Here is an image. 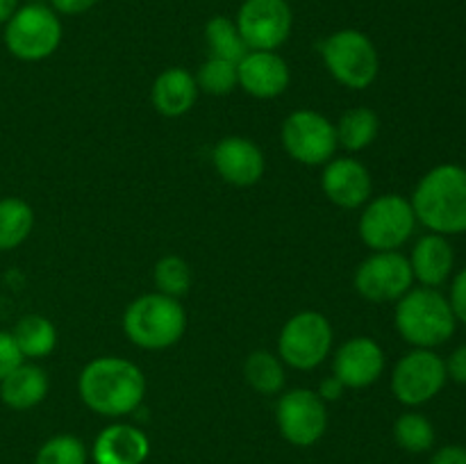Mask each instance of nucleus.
I'll return each mask as SVG.
<instances>
[{
	"instance_id": "23",
	"label": "nucleus",
	"mask_w": 466,
	"mask_h": 464,
	"mask_svg": "<svg viewBox=\"0 0 466 464\" xmlns=\"http://www.w3.org/2000/svg\"><path fill=\"white\" fill-rule=\"evenodd\" d=\"M12 335L25 359L46 358L57 346V330L50 318L41 317V314H27V317L18 318Z\"/></svg>"
},
{
	"instance_id": "20",
	"label": "nucleus",
	"mask_w": 466,
	"mask_h": 464,
	"mask_svg": "<svg viewBox=\"0 0 466 464\" xmlns=\"http://www.w3.org/2000/svg\"><path fill=\"white\" fill-rule=\"evenodd\" d=\"M150 100H153V107L157 109L162 116H182V114L189 112L196 105V100H198L196 76L182 66L167 68V71H162L155 77Z\"/></svg>"
},
{
	"instance_id": "1",
	"label": "nucleus",
	"mask_w": 466,
	"mask_h": 464,
	"mask_svg": "<svg viewBox=\"0 0 466 464\" xmlns=\"http://www.w3.org/2000/svg\"><path fill=\"white\" fill-rule=\"evenodd\" d=\"M77 394L91 412L107 419L132 414L146 396V376L123 358H96L77 378Z\"/></svg>"
},
{
	"instance_id": "33",
	"label": "nucleus",
	"mask_w": 466,
	"mask_h": 464,
	"mask_svg": "<svg viewBox=\"0 0 466 464\" xmlns=\"http://www.w3.org/2000/svg\"><path fill=\"white\" fill-rule=\"evenodd\" d=\"M446 373L458 385H466V344L458 346L446 359Z\"/></svg>"
},
{
	"instance_id": "25",
	"label": "nucleus",
	"mask_w": 466,
	"mask_h": 464,
	"mask_svg": "<svg viewBox=\"0 0 466 464\" xmlns=\"http://www.w3.org/2000/svg\"><path fill=\"white\" fill-rule=\"evenodd\" d=\"M244 378L258 394L276 396L285 389V362L268 350H255L246 358Z\"/></svg>"
},
{
	"instance_id": "6",
	"label": "nucleus",
	"mask_w": 466,
	"mask_h": 464,
	"mask_svg": "<svg viewBox=\"0 0 466 464\" xmlns=\"http://www.w3.org/2000/svg\"><path fill=\"white\" fill-rule=\"evenodd\" d=\"M5 48L21 62H41L62 44V21L50 5H18L5 23Z\"/></svg>"
},
{
	"instance_id": "2",
	"label": "nucleus",
	"mask_w": 466,
	"mask_h": 464,
	"mask_svg": "<svg viewBox=\"0 0 466 464\" xmlns=\"http://www.w3.org/2000/svg\"><path fill=\"white\" fill-rule=\"evenodd\" d=\"M417 221L437 235L466 232V168L460 164H440L431 168L414 187L410 198Z\"/></svg>"
},
{
	"instance_id": "5",
	"label": "nucleus",
	"mask_w": 466,
	"mask_h": 464,
	"mask_svg": "<svg viewBox=\"0 0 466 464\" xmlns=\"http://www.w3.org/2000/svg\"><path fill=\"white\" fill-rule=\"evenodd\" d=\"M321 57L330 76L355 91L371 86L380 71L376 44L353 27L332 32L321 44Z\"/></svg>"
},
{
	"instance_id": "36",
	"label": "nucleus",
	"mask_w": 466,
	"mask_h": 464,
	"mask_svg": "<svg viewBox=\"0 0 466 464\" xmlns=\"http://www.w3.org/2000/svg\"><path fill=\"white\" fill-rule=\"evenodd\" d=\"M344 391H346V387L341 385L335 376H328L326 380H321L317 394L321 396L323 403H330V400H339L341 396H344Z\"/></svg>"
},
{
	"instance_id": "22",
	"label": "nucleus",
	"mask_w": 466,
	"mask_h": 464,
	"mask_svg": "<svg viewBox=\"0 0 466 464\" xmlns=\"http://www.w3.org/2000/svg\"><path fill=\"white\" fill-rule=\"evenodd\" d=\"M335 130L337 144L350 153H358V150L369 148L376 141L378 132H380V118L369 107L346 109L339 121L335 123Z\"/></svg>"
},
{
	"instance_id": "18",
	"label": "nucleus",
	"mask_w": 466,
	"mask_h": 464,
	"mask_svg": "<svg viewBox=\"0 0 466 464\" xmlns=\"http://www.w3.org/2000/svg\"><path fill=\"white\" fill-rule=\"evenodd\" d=\"M148 455V437L130 423H112L103 428L91 446L94 464H144Z\"/></svg>"
},
{
	"instance_id": "30",
	"label": "nucleus",
	"mask_w": 466,
	"mask_h": 464,
	"mask_svg": "<svg viewBox=\"0 0 466 464\" xmlns=\"http://www.w3.org/2000/svg\"><path fill=\"white\" fill-rule=\"evenodd\" d=\"M89 453L80 437L55 435L36 450L35 464H86Z\"/></svg>"
},
{
	"instance_id": "8",
	"label": "nucleus",
	"mask_w": 466,
	"mask_h": 464,
	"mask_svg": "<svg viewBox=\"0 0 466 464\" xmlns=\"http://www.w3.org/2000/svg\"><path fill=\"white\" fill-rule=\"evenodd\" d=\"M332 326L321 312H299L282 326L278 358L291 368L312 371L321 367L332 348Z\"/></svg>"
},
{
	"instance_id": "35",
	"label": "nucleus",
	"mask_w": 466,
	"mask_h": 464,
	"mask_svg": "<svg viewBox=\"0 0 466 464\" xmlns=\"http://www.w3.org/2000/svg\"><path fill=\"white\" fill-rule=\"evenodd\" d=\"M431 464H466V449L460 444L441 446V449L432 455Z\"/></svg>"
},
{
	"instance_id": "29",
	"label": "nucleus",
	"mask_w": 466,
	"mask_h": 464,
	"mask_svg": "<svg viewBox=\"0 0 466 464\" xmlns=\"http://www.w3.org/2000/svg\"><path fill=\"white\" fill-rule=\"evenodd\" d=\"M196 85H198V91H205L209 96L232 94L239 86V80H237V64L228 62V59L209 57L198 68Z\"/></svg>"
},
{
	"instance_id": "4",
	"label": "nucleus",
	"mask_w": 466,
	"mask_h": 464,
	"mask_svg": "<svg viewBox=\"0 0 466 464\" xmlns=\"http://www.w3.org/2000/svg\"><path fill=\"white\" fill-rule=\"evenodd\" d=\"M187 314L180 300L159 291L144 294L127 305L123 314V332L144 350H164L182 339Z\"/></svg>"
},
{
	"instance_id": "7",
	"label": "nucleus",
	"mask_w": 466,
	"mask_h": 464,
	"mask_svg": "<svg viewBox=\"0 0 466 464\" xmlns=\"http://www.w3.org/2000/svg\"><path fill=\"white\" fill-rule=\"evenodd\" d=\"M417 214L412 203L400 194H382L369 200L364 212L360 214V237L364 244L378 250H399L417 227Z\"/></svg>"
},
{
	"instance_id": "17",
	"label": "nucleus",
	"mask_w": 466,
	"mask_h": 464,
	"mask_svg": "<svg viewBox=\"0 0 466 464\" xmlns=\"http://www.w3.org/2000/svg\"><path fill=\"white\" fill-rule=\"evenodd\" d=\"M239 86L253 98L271 100L285 94L289 86V66L276 50H248L237 64Z\"/></svg>"
},
{
	"instance_id": "34",
	"label": "nucleus",
	"mask_w": 466,
	"mask_h": 464,
	"mask_svg": "<svg viewBox=\"0 0 466 464\" xmlns=\"http://www.w3.org/2000/svg\"><path fill=\"white\" fill-rule=\"evenodd\" d=\"M98 0H50V9L55 14H64V16H80V14L89 12Z\"/></svg>"
},
{
	"instance_id": "24",
	"label": "nucleus",
	"mask_w": 466,
	"mask_h": 464,
	"mask_svg": "<svg viewBox=\"0 0 466 464\" xmlns=\"http://www.w3.org/2000/svg\"><path fill=\"white\" fill-rule=\"evenodd\" d=\"M35 227V212L16 196L0 198V253L14 250L30 237Z\"/></svg>"
},
{
	"instance_id": "37",
	"label": "nucleus",
	"mask_w": 466,
	"mask_h": 464,
	"mask_svg": "<svg viewBox=\"0 0 466 464\" xmlns=\"http://www.w3.org/2000/svg\"><path fill=\"white\" fill-rule=\"evenodd\" d=\"M16 9H18V0H0V25H5Z\"/></svg>"
},
{
	"instance_id": "21",
	"label": "nucleus",
	"mask_w": 466,
	"mask_h": 464,
	"mask_svg": "<svg viewBox=\"0 0 466 464\" xmlns=\"http://www.w3.org/2000/svg\"><path fill=\"white\" fill-rule=\"evenodd\" d=\"M48 373L32 362H21L7 378L0 380V400L9 409L25 412L36 408L48 396Z\"/></svg>"
},
{
	"instance_id": "13",
	"label": "nucleus",
	"mask_w": 466,
	"mask_h": 464,
	"mask_svg": "<svg viewBox=\"0 0 466 464\" xmlns=\"http://www.w3.org/2000/svg\"><path fill=\"white\" fill-rule=\"evenodd\" d=\"M235 23L250 50H278L289 39L294 12L287 0H244Z\"/></svg>"
},
{
	"instance_id": "3",
	"label": "nucleus",
	"mask_w": 466,
	"mask_h": 464,
	"mask_svg": "<svg viewBox=\"0 0 466 464\" xmlns=\"http://www.w3.org/2000/svg\"><path fill=\"white\" fill-rule=\"evenodd\" d=\"M394 326L412 348H432L455 335L458 318L449 298L432 287H412L396 300Z\"/></svg>"
},
{
	"instance_id": "32",
	"label": "nucleus",
	"mask_w": 466,
	"mask_h": 464,
	"mask_svg": "<svg viewBox=\"0 0 466 464\" xmlns=\"http://www.w3.org/2000/svg\"><path fill=\"white\" fill-rule=\"evenodd\" d=\"M449 303L455 318H458V323H464L466 326V268H462V271L453 277Z\"/></svg>"
},
{
	"instance_id": "16",
	"label": "nucleus",
	"mask_w": 466,
	"mask_h": 464,
	"mask_svg": "<svg viewBox=\"0 0 466 464\" xmlns=\"http://www.w3.org/2000/svg\"><path fill=\"white\" fill-rule=\"evenodd\" d=\"M323 194L341 209H358L371 200V173L360 159L332 157L323 166Z\"/></svg>"
},
{
	"instance_id": "15",
	"label": "nucleus",
	"mask_w": 466,
	"mask_h": 464,
	"mask_svg": "<svg viewBox=\"0 0 466 464\" xmlns=\"http://www.w3.org/2000/svg\"><path fill=\"white\" fill-rule=\"evenodd\" d=\"M212 164L218 176L232 187H253L267 171V159L259 146L246 136H223L212 150Z\"/></svg>"
},
{
	"instance_id": "28",
	"label": "nucleus",
	"mask_w": 466,
	"mask_h": 464,
	"mask_svg": "<svg viewBox=\"0 0 466 464\" xmlns=\"http://www.w3.org/2000/svg\"><path fill=\"white\" fill-rule=\"evenodd\" d=\"M153 280L159 294L171 296V298H180V296H185L191 287V268L189 264L182 257H177V255H167V257H162L155 264Z\"/></svg>"
},
{
	"instance_id": "11",
	"label": "nucleus",
	"mask_w": 466,
	"mask_h": 464,
	"mask_svg": "<svg viewBox=\"0 0 466 464\" xmlns=\"http://www.w3.org/2000/svg\"><path fill=\"white\" fill-rule=\"evenodd\" d=\"M355 289L371 303H396L414 285L410 259L399 250H378L355 271Z\"/></svg>"
},
{
	"instance_id": "31",
	"label": "nucleus",
	"mask_w": 466,
	"mask_h": 464,
	"mask_svg": "<svg viewBox=\"0 0 466 464\" xmlns=\"http://www.w3.org/2000/svg\"><path fill=\"white\" fill-rule=\"evenodd\" d=\"M21 362H25V358H23L21 350H18L14 335L12 332L0 330V380L7 378Z\"/></svg>"
},
{
	"instance_id": "19",
	"label": "nucleus",
	"mask_w": 466,
	"mask_h": 464,
	"mask_svg": "<svg viewBox=\"0 0 466 464\" xmlns=\"http://www.w3.org/2000/svg\"><path fill=\"white\" fill-rule=\"evenodd\" d=\"M408 259L414 280L421 282V287H432V289L444 285L455 267L453 246L444 235H437V232L419 237Z\"/></svg>"
},
{
	"instance_id": "14",
	"label": "nucleus",
	"mask_w": 466,
	"mask_h": 464,
	"mask_svg": "<svg viewBox=\"0 0 466 464\" xmlns=\"http://www.w3.org/2000/svg\"><path fill=\"white\" fill-rule=\"evenodd\" d=\"M385 371V350L371 337H350L337 348L332 376L346 389H364L380 380Z\"/></svg>"
},
{
	"instance_id": "9",
	"label": "nucleus",
	"mask_w": 466,
	"mask_h": 464,
	"mask_svg": "<svg viewBox=\"0 0 466 464\" xmlns=\"http://www.w3.org/2000/svg\"><path fill=\"white\" fill-rule=\"evenodd\" d=\"M280 139L287 155L305 166H326L339 148L335 123L314 109L291 112L282 123Z\"/></svg>"
},
{
	"instance_id": "12",
	"label": "nucleus",
	"mask_w": 466,
	"mask_h": 464,
	"mask_svg": "<svg viewBox=\"0 0 466 464\" xmlns=\"http://www.w3.org/2000/svg\"><path fill=\"white\" fill-rule=\"evenodd\" d=\"M276 421L282 439L291 446L308 449L328 430V408L312 389H289L276 405Z\"/></svg>"
},
{
	"instance_id": "26",
	"label": "nucleus",
	"mask_w": 466,
	"mask_h": 464,
	"mask_svg": "<svg viewBox=\"0 0 466 464\" xmlns=\"http://www.w3.org/2000/svg\"><path fill=\"white\" fill-rule=\"evenodd\" d=\"M205 44H208L209 57L228 59L232 64H239L250 50L237 23L228 16L209 18L205 25Z\"/></svg>"
},
{
	"instance_id": "27",
	"label": "nucleus",
	"mask_w": 466,
	"mask_h": 464,
	"mask_svg": "<svg viewBox=\"0 0 466 464\" xmlns=\"http://www.w3.org/2000/svg\"><path fill=\"white\" fill-rule=\"evenodd\" d=\"M394 439L408 453H428L435 446V426L421 412H405L394 423Z\"/></svg>"
},
{
	"instance_id": "10",
	"label": "nucleus",
	"mask_w": 466,
	"mask_h": 464,
	"mask_svg": "<svg viewBox=\"0 0 466 464\" xmlns=\"http://www.w3.org/2000/svg\"><path fill=\"white\" fill-rule=\"evenodd\" d=\"M449 373L446 359L432 348H414L396 362L391 371V391L408 408H419L444 389Z\"/></svg>"
}]
</instances>
